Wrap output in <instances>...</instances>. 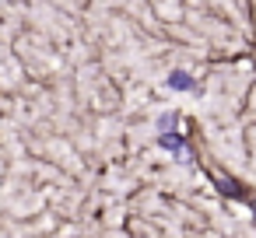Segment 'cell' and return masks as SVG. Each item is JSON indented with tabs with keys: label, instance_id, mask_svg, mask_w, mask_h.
Here are the masks:
<instances>
[{
	"label": "cell",
	"instance_id": "6da1fadb",
	"mask_svg": "<svg viewBox=\"0 0 256 238\" xmlns=\"http://www.w3.org/2000/svg\"><path fill=\"white\" fill-rule=\"evenodd\" d=\"M158 144H162L165 151H172L179 161H190V151H186V144H182V137H179L176 130H172V133H162V137H158Z\"/></svg>",
	"mask_w": 256,
	"mask_h": 238
},
{
	"label": "cell",
	"instance_id": "7a4b0ae2",
	"mask_svg": "<svg viewBox=\"0 0 256 238\" xmlns=\"http://www.w3.org/2000/svg\"><path fill=\"white\" fill-rule=\"evenodd\" d=\"M168 88H176V91H190V88H193V77H186L182 70H176V74L168 77Z\"/></svg>",
	"mask_w": 256,
	"mask_h": 238
},
{
	"label": "cell",
	"instance_id": "3957f363",
	"mask_svg": "<svg viewBox=\"0 0 256 238\" xmlns=\"http://www.w3.org/2000/svg\"><path fill=\"white\" fill-rule=\"evenodd\" d=\"M176 119H179L176 112H168V116H162V119H158V130H162V133H172V126H176Z\"/></svg>",
	"mask_w": 256,
	"mask_h": 238
},
{
	"label": "cell",
	"instance_id": "277c9868",
	"mask_svg": "<svg viewBox=\"0 0 256 238\" xmlns=\"http://www.w3.org/2000/svg\"><path fill=\"white\" fill-rule=\"evenodd\" d=\"M252 210H256V203H252ZM252 221H256V214H252Z\"/></svg>",
	"mask_w": 256,
	"mask_h": 238
}]
</instances>
